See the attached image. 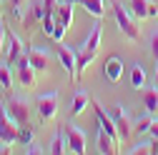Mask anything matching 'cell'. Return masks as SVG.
<instances>
[{
  "label": "cell",
  "mask_w": 158,
  "mask_h": 155,
  "mask_svg": "<svg viewBox=\"0 0 158 155\" xmlns=\"http://www.w3.org/2000/svg\"><path fill=\"white\" fill-rule=\"evenodd\" d=\"M65 150H68V138H65V128H63V130L55 133V138H53V143H50V153H53V155H60V153H65Z\"/></svg>",
  "instance_id": "ac0fdd59"
},
{
  "label": "cell",
  "mask_w": 158,
  "mask_h": 155,
  "mask_svg": "<svg viewBox=\"0 0 158 155\" xmlns=\"http://www.w3.org/2000/svg\"><path fill=\"white\" fill-rule=\"evenodd\" d=\"M108 115H110L113 123H115L118 138H121V140H128V138H131V133H133V123H131L128 115L123 113V105H110V108H108Z\"/></svg>",
  "instance_id": "3957f363"
},
{
  "label": "cell",
  "mask_w": 158,
  "mask_h": 155,
  "mask_svg": "<svg viewBox=\"0 0 158 155\" xmlns=\"http://www.w3.org/2000/svg\"><path fill=\"white\" fill-rule=\"evenodd\" d=\"M23 50H25V48H23V43H20V38L8 33V38H5V60H8V65H18Z\"/></svg>",
  "instance_id": "9c48e42d"
},
{
  "label": "cell",
  "mask_w": 158,
  "mask_h": 155,
  "mask_svg": "<svg viewBox=\"0 0 158 155\" xmlns=\"http://www.w3.org/2000/svg\"><path fill=\"white\" fill-rule=\"evenodd\" d=\"M128 3H131L133 18H156L158 15V5H153L151 0H128Z\"/></svg>",
  "instance_id": "7c38bea8"
},
{
  "label": "cell",
  "mask_w": 158,
  "mask_h": 155,
  "mask_svg": "<svg viewBox=\"0 0 158 155\" xmlns=\"http://www.w3.org/2000/svg\"><path fill=\"white\" fill-rule=\"evenodd\" d=\"M10 5H13V8H18V5H23V0H10Z\"/></svg>",
  "instance_id": "f546056e"
},
{
  "label": "cell",
  "mask_w": 158,
  "mask_h": 155,
  "mask_svg": "<svg viewBox=\"0 0 158 155\" xmlns=\"http://www.w3.org/2000/svg\"><path fill=\"white\" fill-rule=\"evenodd\" d=\"M0 85L5 90L13 88V73H10V65H0Z\"/></svg>",
  "instance_id": "603a6c76"
},
{
  "label": "cell",
  "mask_w": 158,
  "mask_h": 155,
  "mask_svg": "<svg viewBox=\"0 0 158 155\" xmlns=\"http://www.w3.org/2000/svg\"><path fill=\"white\" fill-rule=\"evenodd\" d=\"M68 3H73V5H75V3H83V0H68Z\"/></svg>",
  "instance_id": "1f68e13d"
},
{
  "label": "cell",
  "mask_w": 158,
  "mask_h": 155,
  "mask_svg": "<svg viewBox=\"0 0 158 155\" xmlns=\"http://www.w3.org/2000/svg\"><path fill=\"white\" fill-rule=\"evenodd\" d=\"M88 103H90L88 93H85V90H78V93L73 95V103H70V115H81V113L85 110Z\"/></svg>",
  "instance_id": "2e32d148"
},
{
  "label": "cell",
  "mask_w": 158,
  "mask_h": 155,
  "mask_svg": "<svg viewBox=\"0 0 158 155\" xmlns=\"http://www.w3.org/2000/svg\"><path fill=\"white\" fill-rule=\"evenodd\" d=\"M148 48H151L153 58L158 60V30H153V33H151V40H148Z\"/></svg>",
  "instance_id": "d4e9b609"
},
{
  "label": "cell",
  "mask_w": 158,
  "mask_h": 155,
  "mask_svg": "<svg viewBox=\"0 0 158 155\" xmlns=\"http://www.w3.org/2000/svg\"><path fill=\"white\" fill-rule=\"evenodd\" d=\"M8 113H10V118L18 123V125H25L30 120V103L25 98H8Z\"/></svg>",
  "instance_id": "8992f818"
},
{
  "label": "cell",
  "mask_w": 158,
  "mask_h": 155,
  "mask_svg": "<svg viewBox=\"0 0 158 155\" xmlns=\"http://www.w3.org/2000/svg\"><path fill=\"white\" fill-rule=\"evenodd\" d=\"M18 130H20L18 123L10 118L8 108H3V103H0V140L8 143V145H13L18 140Z\"/></svg>",
  "instance_id": "277c9868"
},
{
  "label": "cell",
  "mask_w": 158,
  "mask_h": 155,
  "mask_svg": "<svg viewBox=\"0 0 158 155\" xmlns=\"http://www.w3.org/2000/svg\"><path fill=\"white\" fill-rule=\"evenodd\" d=\"M113 15H115V23H118V28H121V33L128 38V40H138V38H141V28L133 23L131 13L121 3H113Z\"/></svg>",
  "instance_id": "7a4b0ae2"
},
{
  "label": "cell",
  "mask_w": 158,
  "mask_h": 155,
  "mask_svg": "<svg viewBox=\"0 0 158 155\" xmlns=\"http://www.w3.org/2000/svg\"><path fill=\"white\" fill-rule=\"evenodd\" d=\"M101 38H103V25L95 23L93 30L88 33L85 43L75 50V78H81L85 73V68L93 63V58L98 55V48H101Z\"/></svg>",
  "instance_id": "6da1fadb"
},
{
  "label": "cell",
  "mask_w": 158,
  "mask_h": 155,
  "mask_svg": "<svg viewBox=\"0 0 158 155\" xmlns=\"http://www.w3.org/2000/svg\"><path fill=\"white\" fill-rule=\"evenodd\" d=\"M156 88H158V65H156Z\"/></svg>",
  "instance_id": "4dcf8cb0"
},
{
  "label": "cell",
  "mask_w": 158,
  "mask_h": 155,
  "mask_svg": "<svg viewBox=\"0 0 158 155\" xmlns=\"http://www.w3.org/2000/svg\"><path fill=\"white\" fill-rule=\"evenodd\" d=\"M151 123H153V113L148 110L146 115H141V118L135 120V125H133V133H148V128H151Z\"/></svg>",
  "instance_id": "44dd1931"
},
{
  "label": "cell",
  "mask_w": 158,
  "mask_h": 155,
  "mask_svg": "<svg viewBox=\"0 0 158 155\" xmlns=\"http://www.w3.org/2000/svg\"><path fill=\"white\" fill-rule=\"evenodd\" d=\"M55 18H58V23H60V25L70 28V25H73V3H68V0H65L63 5H58Z\"/></svg>",
  "instance_id": "9a60e30c"
},
{
  "label": "cell",
  "mask_w": 158,
  "mask_h": 155,
  "mask_svg": "<svg viewBox=\"0 0 158 155\" xmlns=\"http://www.w3.org/2000/svg\"><path fill=\"white\" fill-rule=\"evenodd\" d=\"M131 85L133 88H143L146 85V70L141 63H133L131 65Z\"/></svg>",
  "instance_id": "d6986e66"
},
{
  "label": "cell",
  "mask_w": 158,
  "mask_h": 155,
  "mask_svg": "<svg viewBox=\"0 0 158 155\" xmlns=\"http://www.w3.org/2000/svg\"><path fill=\"white\" fill-rule=\"evenodd\" d=\"M65 138H68V150L70 153H75V155L85 153V133H83V128H78V125L65 128Z\"/></svg>",
  "instance_id": "ba28073f"
},
{
  "label": "cell",
  "mask_w": 158,
  "mask_h": 155,
  "mask_svg": "<svg viewBox=\"0 0 158 155\" xmlns=\"http://www.w3.org/2000/svg\"><path fill=\"white\" fill-rule=\"evenodd\" d=\"M58 60L63 63L68 78L73 80V75H75V50L68 48V45H63V43H58Z\"/></svg>",
  "instance_id": "4fadbf2b"
},
{
  "label": "cell",
  "mask_w": 158,
  "mask_h": 155,
  "mask_svg": "<svg viewBox=\"0 0 158 155\" xmlns=\"http://www.w3.org/2000/svg\"><path fill=\"white\" fill-rule=\"evenodd\" d=\"M103 75H106V80L108 83H118L121 80V75H123V60L118 55H110L106 65H103Z\"/></svg>",
  "instance_id": "8fae6325"
},
{
  "label": "cell",
  "mask_w": 158,
  "mask_h": 155,
  "mask_svg": "<svg viewBox=\"0 0 158 155\" xmlns=\"http://www.w3.org/2000/svg\"><path fill=\"white\" fill-rule=\"evenodd\" d=\"M143 103H146V110H158V90H143Z\"/></svg>",
  "instance_id": "7402d4cb"
},
{
  "label": "cell",
  "mask_w": 158,
  "mask_h": 155,
  "mask_svg": "<svg viewBox=\"0 0 158 155\" xmlns=\"http://www.w3.org/2000/svg\"><path fill=\"white\" fill-rule=\"evenodd\" d=\"M35 105H38V113H40L43 120H53L58 113V90H48L43 95H38Z\"/></svg>",
  "instance_id": "5b68a950"
},
{
  "label": "cell",
  "mask_w": 158,
  "mask_h": 155,
  "mask_svg": "<svg viewBox=\"0 0 158 155\" xmlns=\"http://www.w3.org/2000/svg\"><path fill=\"white\" fill-rule=\"evenodd\" d=\"M5 38H8V30H5V25H0V50L5 48Z\"/></svg>",
  "instance_id": "83f0119b"
},
{
  "label": "cell",
  "mask_w": 158,
  "mask_h": 155,
  "mask_svg": "<svg viewBox=\"0 0 158 155\" xmlns=\"http://www.w3.org/2000/svg\"><path fill=\"white\" fill-rule=\"evenodd\" d=\"M28 55H30V65H33V70H38V73H48L50 68H53V53L48 50V48H28Z\"/></svg>",
  "instance_id": "52a82bcc"
},
{
  "label": "cell",
  "mask_w": 158,
  "mask_h": 155,
  "mask_svg": "<svg viewBox=\"0 0 158 155\" xmlns=\"http://www.w3.org/2000/svg\"><path fill=\"white\" fill-rule=\"evenodd\" d=\"M93 18H98V20H101V18H103V13H106V5H103V0H83V3H81Z\"/></svg>",
  "instance_id": "ffe728a7"
},
{
  "label": "cell",
  "mask_w": 158,
  "mask_h": 155,
  "mask_svg": "<svg viewBox=\"0 0 158 155\" xmlns=\"http://www.w3.org/2000/svg\"><path fill=\"white\" fill-rule=\"evenodd\" d=\"M18 80L25 90H33L35 88V73H33V65H25V68H18Z\"/></svg>",
  "instance_id": "e0dca14e"
},
{
  "label": "cell",
  "mask_w": 158,
  "mask_h": 155,
  "mask_svg": "<svg viewBox=\"0 0 158 155\" xmlns=\"http://www.w3.org/2000/svg\"><path fill=\"white\" fill-rule=\"evenodd\" d=\"M98 150L101 153H106V155H110V153H118V143L110 138V135L101 128V133H98Z\"/></svg>",
  "instance_id": "5bb4252c"
},
{
  "label": "cell",
  "mask_w": 158,
  "mask_h": 155,
  "mask_svg": "<svg viewBox=\"0 0 158 155\" xmlns=\"http://www.w3.org/2000/svg\"><path fill=\"white\" fill-rule=\"evenodd\" d=\"M25 153H28V155H40V153H45V150L38 145V143H28V145H25Z\"/></svg>",
  "instance_id": "484cf974"
},
{
  "label": "cell",
  "mask_w": 158,
  "mask_h": 155,
  "mask_svg": "<svg viewBox=\"0 0 158 155\" xmlns=\"http://www.w3.org/2000/svg\"><path fill=\"white\" fill-rule=\"evenodd\" d=\"M148 133H151V138H156V140H158V120H156V118H153V123H151Z\"/></svg>",
  "instance_id": "4316f807"
},
{
  "label": "cell",
  "mask_w": 158,
  "mask_h": 155,
  "mask_svg": "<svg viewBox=\"0 0 158 155\" xmlns=\"http://www.w3.org/2000/svg\"><path fill=\"white\" fill-rule=\"evenodd\" d=\"M5 153H10V150H8V143H3V145H0V155H5Z\"/></svg>",
  "instance_id": "f1b7e54d"
},
{
  "label": "cell",
  "mask_w": 158,
  "mask_h": 155,
  "mask_svg": "<svg viewBox=\"0 0 158 155\" xmlns=\"http://www.w3.org/2000/svg\"><path fill=\"white\" fill-rule=\"evenodd\" d=\"M93 110H95V118H98V123H101V128L110 135V138L118 143V130H115V123H113V118L108 115V110L106 108H101V103H93Z\"/></svg>",
  "instance_id": "30bf717a"
},
{
  "label": "cell",
  "mask_w": 158,
  "mask_h": 155,
  "mask_svg": "<svg viewBox=\"0 0 158 155\" xmlns=\"http://www.w3.org/2000/svg\"><path fill=\"white\" fill-rule=\"evenodd\" d=\"M18 143H23V145L33 143V130L30 128H20V130H18Z\"/></svg>",
  "instance_id": "cb8c5ba5"
}]
</instances>
